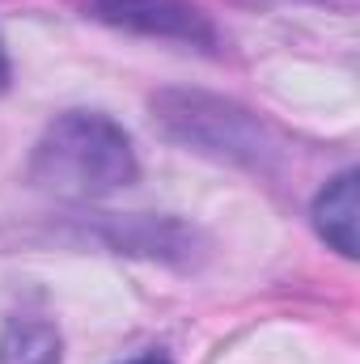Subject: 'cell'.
Instances as JSON below:
<instances>
[{
    "label": "cell",
    "mask_w": 360,
    "mask_h": 364,
    "mask_svg": "<svg viewBox=\"0 0 360 364\" xmlns=\"http://www.w3.org/2000/svg\"><path fill=\"white\" fill-rule=\"evenodd\" d=\"M132 136L102 110H64L38 136L26 178L60 199H102L136 182Z\"/></svg>",
    "instance_id": "obj_1"
},
{
    "label": "cell",
    "mask_w": 360,
    "mask_h": 364,
    "mask_svg": "<svg viewBox=\"0 0 360 364\" xmlns=\"http://www.w3.org/2000/svg\"><path fill=\"white\" fill-rule=\"evenodd\" d=\"M149 110L166 140L195 149L203 157L250 166V170H263L275 157L271 127L255 110H246L229 97H216L203 90H162L153 93Z\"/></svg>",
    "instance_id": "obj_2"
},
{
    "label": "cell",
    "mask_w": 360,
    "mask_h": 364,
    "mask_svg": "<svg viewBox=\"0 0 360 364\" xmlns=\"http://www.w3.org/2000/svg\"><path fill=\"white\" fill-rule=\"evenodd\" d=\"M85 13L144 38H170L186 47H216V26L191 0H85Z\"/></svg>",
    "instance_id": "obj_3"
},
{
    "label": "cell",
    "mask_w": 360,
    "mask_h": 364,
    "mask_svg": "<svg viewBox=\"0 0 360 364\" xmlns=\"http://www.w3.org/2000/svg\"><path fill=\"white\" fill-rule=\"evenodd\" d=\"M356 170H344L339 178H331L314 199V229L344 259H356Z\"/></svg>",
    "instance_id": "obj_4"
},
{
    "label": "cell",
    "mask_w": 360,
    "mask_h": 364,
    "mask_svg": "<svg viewBox=\"0 0 360 364\" xmlns=\"http://www.w3.org/2000/svg\"><path fill=\"white\" fill-rule=\"evenodd\" d=\"M64 360V339L55 322L21 314L9 318L0 331V364H60Z\"/></svg>",
    "instance_id": "obj_5"
},
{
    "label": "cell",
    "mask_w": 360,
    "mask_h": 364,
    "mask_svg": "<svg viewBox=\"0 0 360 364\" xmlns=\"http://www.w3.org/2000/svg\"><path fill=\"white\" fill-rule=\"evenodd\" d=\"M9 77H13V68H9V51H4V38H0V93L9 90Z\"/></svg>",
    "instance_id": "obj_6"
},
{
    "label": "cell",
    "mask_w": 360,
    "mask_h": 364,
    "mask_svg": "<svg viewBox=\"0 0 360 364\" xmlns=\"http://www.w3.org/2000/svg\"><path fill=\"white\" fill-rule=\"evenodd\" d=\"M123 364H170V360L157 356V352H149V356H136V360H123Z\"/></svg>",
    "instance_id": "obj_7"
}]
</instances>
